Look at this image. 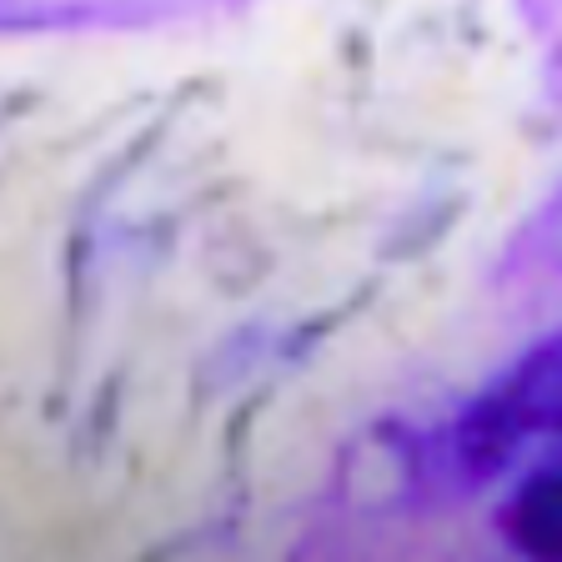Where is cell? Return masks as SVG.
I'll list each match as a JSON object with an SVG mask.
<instances>
[{"instance_id": "6da1fadb", "label": "cell", "mask_w": 562, "mask_h": 562, "mask_svg": "<svg viewBox=\"0 0 562 562\" xmlns=\"http://www.w3.org/2000/svg\"><path fill=\"white\" fill-rule=\"evenodd\" d=\"M522 437H562V331L527 351L487 397L457 422V457L487 477Z\"/></svg>"}, {"instance_id": "7a4b0ae2", "label": "cell", "mask_w": 562, "mask_h": 562, "mask_svg": "<svg viewBox=\"0 0 562 562\" xmlns=\"http://www.w3.org/2000/svg\"><path fill=\"white\" fill-rule=\"evenodd\" d=\"M497 527L522 562H562V457L517 482L497 513Z\"/></svg>"}]
</instances>
